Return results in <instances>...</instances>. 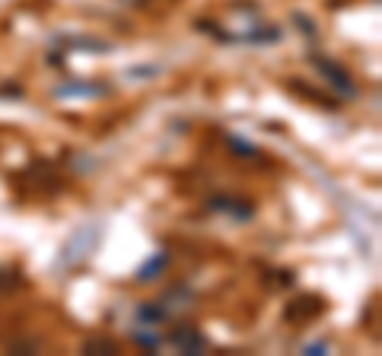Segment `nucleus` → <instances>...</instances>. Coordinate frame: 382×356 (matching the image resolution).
<instances>
[{
    "label": "nucleus",
    "instance_id": "1",
    "mask_svg": "<svg viewBox=\"0 0 382 356\" xmlns=\"http://www.w3.org/2000/svg\"><path fill=\"white\" fill-rule=\"evenodd\" d=\"M309 61H312V67H316L319 74H322L325 80H328V83H332L338 92H344L348 99H354V96H357V86H354V80H350V74H348V70H344V67L338 64V61L325 58V54H312V58H309Z\"/></svg>",
    "mask_w": 382,
    "mask_h": 356
},
{
    "label": "nucleus",
    "instance_id": "2",
    "mask_svg": "<svg viewBox=\"0 0 382 356\" xmlns=\"http://www.w3.org/2000/svg\"><path fill=\"white\" fill-rule=\"evenodd\" d=\"M169 344L179 347L182 353H204V350H208V337H204L194 324H179V328H172V331H169Z\"/></svg>",
    "mask_w": 382,
    "mask_h": 356
},
{
    "label": "nucleus",
    "instance_id": "3",
    "mask_svg": "<svg viewBox=\"0 0 382 356\" xmlns=\"http://www.w3.org/2000/svg\"><path fill=\"white\" fill-rule=\"evenodd\" d=\"M322 312H325V302L319 296H299V299H293L290 306H287L283 318L293 322V324H306V322H312V318H319Z\"/></svg>",
    "mask_w": 382,
    "mask_h": 356
},
{
    "label": "nucleus",
    "instance_id": "4",
    "mask_svg": "<svg viewBox=\"0 0 382 356\" xmlns=\"http://www.w3.org/2000/svg\"><path fill=\"white\" fill-rule=\"evenodd\" d=\"M210 207L220 210V213H230L233 220H252L255 216V207H252L245 198H230V194H217L210 198Z\"/></svg>",
    "mask_w": 382,
    "mask_h": 356
},
{
    "label": "nucleus",
    "instance_id": "5",
    "mask_svg": "<svg viewBox=\"0 0 382 356\" xmlns=\"http://www.w3.org/2000/svg\"><path fill=\"white\" fill-rule=\"evenodd\" d=\"M166 264H169V255H166V251H159V255H153V258L147 261V264H143L141 271H137V280H141V283L157 280L159 273L166 271Z\"/></svg>",
    "mask_w": 382,
    "mask_h": 356
},
{
    "label": "nucleus",
    "instance_id": "6",
    "mask_svg": "<svg viewBox=\"0 0 382 356\" xmlns=\"http://www.w3.org/2000/svg\"><path fill=\"white\" fill-rule=\"evenodd\" d=\"M169 315L163 306H157V302H143L141 308H137V322L147 324V328H153V324H163Z\"/></svg>",
    "mask_w": 382,
    "mask_h": 356
},
{
    "label": "nucleus",
    "instance_id": "7",
    "mask_svg": "<svg viewBox=\"0 0 382 356\" xmlns=\"http://www.w3.org/2000/svg\"><path fill=\"white\" fill-rule=\"evenodd\" d=\"M188 302H191V293L185 290V286H175V290H169L166 296H163L159 306L166 308V315H172V312H179V308H185Z\"/></svg>",
    "mask_w": 382,
    "mask_h": 356
},
{
    "label": "nucleus",
    "instance_id": "8",
    "mask_svg": "<svg viewBox=\"0 0 382 356\" xmlns=\"http://www.w3.org/2000/svg\"><path fill=\"white\" fill-rule=\"evenodd\" d=\"M83 353H92V356H108V353H118V344L108 337H90L83 344Z\"/></svg>",
    "mask_w": 382,
    "mask_h": 356
},
{
    "label": "nucleus",
    "instance_id": "9",
    "mask_svg": "<svg viewBox=\"0 0 382 356\" xmlns=\"http://www.w3.org/2000/svg\"><path fill=\"white\" fill-rule=\"evenodd\" d=\"M290 90H296V92H306L309 96V102H319V105H325V108H334V102L325 96V92H316V90H309L303 80H296V83H290Z\"/></svg>",
    "mask_w": 382,
    "mask_h": 356
},
{
    "label": "nucleus",
    "instance_id": "10",
    "mask_svg": "<svg viewBox=\"0 0 382 356\" xmlns=\"http://www.w3.org/2000/svg\"><path fill=\"white\" fill-rule=\"evenodd\" d=\"M74 92H83V96H86V92H90V96H92V92H105V86H86V83H74V86H61V90L54 92V96H74Z\"/></svg>",
    "mask_w": 382,
    "mask_h": 356
},
{
    "label": "nucleus",
    "instance_id": "11",
    "mask_svg": "<svg viewBox=\"0 0 382 356\" xmlns=\"http://www.w3.org/2000/svg\"><path fill=\"white\" fill-rule=\"evenodd\" d=\"M19 286V273L10 271V267H0V290H13Z\"/></svg>",
    "mask_w": 382,
    "mask_h": 356
},
{
    "label": "nucleus",
    "instance_id": "12",
    "mask_svg": "<svg viewBox=\"0 0 382 356\" xmlns=\"http://www.w3.org/2000/svg\"><path fill=\"white\" fill-rule=\"evenodd\" d=\"M293 19H296V25H299V32H306L309 35V39H316V25H312V19H309V17H303V13H296V17H293Z\"/></svg>",
    "mask_w": 382,
    "mask_h": 356
},
{
    "label": "nucleus",
    "instance_id": "13",
    "mask_svg": "<svg viewBox=\"0 0 382 356\" xmlns=\"http://www.w3.org/2000/svg\"><path fill=\"white\" fill-rule=\"evenodd\" d=\"M230 143H233V153H236V156H255V147H252V143L236 140V137H233Z\"/></svg>",
    "mask_w": 382,
    "mask_h": 356
},
{
    "label": "nucleus",
    "instance_id": "14",
    "mask_svg": "<svg viewBox=\"0 0 382 356\" xmlns=\"http://www.w3.org/2000/svg\"><path fill=\"white\" fill-rule=\"evenodd\" d=\"M137 344H141V347H147V350H157L159 347V337H153V334L141 331V334H137Z\"/></svg>",
    "mask_w": 382,
    "mask_h": 356
},
{
    "label": "nucleus",
    "instance_id": "15",
    "mask_svg": "<svg viewBox=\"0 0 382 356\" xmlns=\"http://www.w3.org/2000/svg\"><path fill=\"white\" fill-rule=\"evenodd\" d=\"M0 96H13V99H19V96H23V86H17V83L0 86Z\"/></svg>",
    "mask_w": 382,
    "mask_h": 356
},
{
    "label": "nucleus",
    "instance_id": "16",
    "mask_svg": "<svg viewBox=\"0 0 382 356\" xmlns=\"http://www.w3.org/2000/svg\"><path fill=\"white\" fill-rule=\"evenodd\" d=\"M19 350H39L35 340H23V344H10V353H19Z\"/></svg>",
    "mask_w": 382,
    "mask_h": 356
},
{
    "label": "nucleus",
    "instance_id": "17",
    "mask_svg": "<svg viewBox=\"0 0 382 356\" xmlns=\"http://www.w3.org/2000/svg\"><path fill=\"white\" fill-rule=\"evenodd\" d=\"M306 353H312V356H316V353H325V344H309Z\"/></svg>",
    "mask_w": 382,
    "mask_h": 356
},
{
    "label": "nucleus",
    "instance_id": "18",
    "mask_svg": "<svg viewBox=\"0 0 382 356\" xmlns=\"http://www.w3.org/2000/svg\"><path fill=\"white\" fill-rule=\"evenodd\" d=\"M121 3H131V7H141V3H147V0H121Z\"/></svg>",
    "mask_w": 382,
    "mask_h": 356
}]
</instances>
